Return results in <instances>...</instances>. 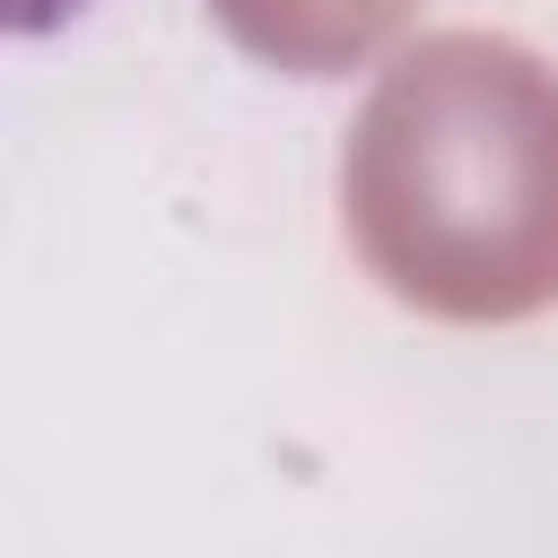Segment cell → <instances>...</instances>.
I'll list each match as a JSON object with an SVG mask.
<instances>
[{
  "label": "cell",
  "instance_id": "cell-2",
  "mask_svg": "<svg viewBox=\"0 0 558 558\" xmlns=\"http://www.w3.org/2000/svg\"><path fill=\"white\" fill-rule=\"evenodd\" d=\"M418 0H209V17L270 70L296 78H340L349 61H366Z\"/></svg>",
  "mask_w": 558,
  "mask_h": 558
},
{
  "label": "cell",
  "instance_id": "cell-1",
  "mask_svg": "<svg viewBox=\"0 0 558 558\" xmlns=\"http://www.w3.org/2000/svg\"><path fill=\"white\" fill-rule=\"evenodd\" d=\"M340 227L418 314L558 305V70L506 35L410 44L340 148Z\"/></svg>",
  "mask_w": 558,
  "mask_h": 558
},
{
  "label": "cell",
  "instance_id": "cell-3",
  "mask_svg": "<svg viewBox=\"0 0 558 558\" xmlns=\"http://www.w3.org/2000/svg\"><path fill=\"white\" fill-rule=\"evenodd\" d=\"M87 0H9V35H52L61 17H78Z\"/></svg>",
  "mask_w": 558,
  "mask_h": 558
}]
</instances>
